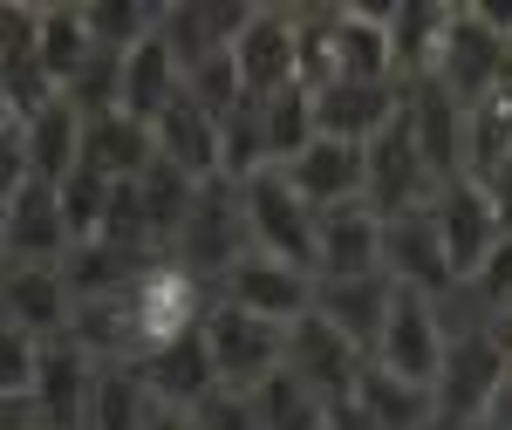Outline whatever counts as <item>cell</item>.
I'll list each match as a JSON object with an SVG mask.
<instances>
[{"instance_id":"6","label":"cell","mask_w":512,"mask_h":430,"mask_svg":"<svg viewBox=\"0 0 512 430\" xmlns=\"http://www.w3.org/2000/svg\"><path fill=\"white\" fill-rule=\"evenodd\" d=\"M465 110H472L485 89H499L512 76V41L478 14V7H451V28H444V48H437V69H431Z\"/></svg>"},{"instance_id":"45","label":"cell","mask_w":512,"mask_h":430,"mask_svg":"<svg viewBox=\"0 0 512 430\" xmlns=\"http://www.w3.org/2000/svg\"><path fill=\"white\" fill-rule=\"evenodd\" d=\"M0 205H7V198H0Z\"/></svg>"},{"instance_id":"1","label":"cell","mask_w":512,"mask_h":430,"mask_svg":"<svg viewBox=\"0 0 512 430\" xmlns=\"http://www.w3.org/2000/svg\"><path fill=\"white\" fill-rule=\"evenodd\" d=\"M239 219H246V253H267V260H287V267L315 274V212L274 164L239 185Z\"/></svg>"},{"instance_id":"42","label":"cell","mask_w":512,"mask_h":430,"mask_svg":"<svg viewBox=\"0 0 512 430\" xmlns=\"http://www.w3.org/2000/svg\"><path fill=\"white\" fill-rule=\"evenodd\" d=\"M144 430H192V417H185V410H164V403H158V410H151V424H144Z\"/></svg>"},{"instance_id":"15","label":"cell","mask_w":512,"mask_h":430,"mask_svg":"<svg viewBox=\"0 0 512 430\" xmlns=\"http://www.w3.org/2000/svg\"><path fill=\"white\" fill-rule=\"evenodd\" d=\"M280 178L308 198V212H335V205H355V198L369 192V151L342 144V137H315Z\"/></svg>"},{"instance_id":"10","label":"cell","mask_w":512,"mask_h":430,"mask_svg":"<svg viewBox=\"0 0 512 430\" xmlns=\"http://www.w3.org/2000/svg\"><path fill=\"white\" fill-rule=\"evenodd\" d=\"M403 123H410V137H417V157H424L431 185L465 178V103L437 76L403 82Z\"/></svg>"},{"instance_id":"11","label":"cell","mask_w":512,"mask_h":430,"mask_svg":"<svg viewBox=\"0 0 512 430\" xmlns=\"http://www.w3.org/2000/svg\"><path fill=\"white\" fill-rule=\"evenodd\" d=\"M431 219H437V239H444V260H451V280H472L478 260L506 239L492 198L478 192V178H451L431 192Z\"/></svg>"},{"instance_id":"25","label":"cell","mask_w":512,"mask_h":430,"mask_svg":"<svg viewBox=\"0 0 512 430\" xmlns=\"http://www.w3.org/2000/svg\"><path fill=\"white\" fill-rule=\"evenodd\" d=\"M178 89H185V69L171 62V48H164L158 28L137 41V48H123V96H117L123 117L158 123V117H164V103H171Z\"/></svg>"},{"instance_id":"36","label":"cell","mask_w":512,"mask_h":430,"mask_svg":"<svg viewBox=\"0 0 512 430\" xmlns=\"http://www.w3.org/2000/svg\"><path fill=\"white\" fill-rule=\"evenodd\" d=\"M89 14V35H96V48H137V41L158 28V7H137V0H96V7H82Z\"/></svg>"},{"instance_id":"7","label":"cell","mask_w":512,"mask_h":430,"mask_svg":"<svg viewBox=\"0 0 512 430\" xmlns=\"http://www.w3.org/2000/svg\"><path fill=\"white\" fill-rule=\"evenodd\" d=\"M239 253H246L239 185L205 178V185H198V198H192V219H185V233L171 239V253H164V260H178V267H185V274H198V280H219Z\"/></svg>"},{"instance_id":"29","label":"cell","mask_w":512,"mask_h":430,"mask_svg":"<svg viewBox=\"0 0 512 430\" xmlns=\"http://www.w3.org/2000/svg\"><path fill=\"white\" fill-rule=\"evenodd\" d=\"M355 410L369 417L376 430H437V410H431V390H417V383H403V376H390V369H362V383H355L349 396Z\"/></svg>"},{"instance_id":"21","label":"cell","mask_w":512,"mask_h":430,"mask_svg":"<svg viewBox=\"0 0 512 430\" xmlns=\"http://www.w3.org/2000/svg\"><path fill=\"white\" fill-rule=\"evenodd\" d=\"M89 383H96V362L62 335V342H41V362H35V390H28V403H35L41 424L55 430H82V403H89Z\"/></svg>"},{"instance_id":"9","label":"cell","mask_w":512,"mask_h":430,"mask_svg":"<svg viewBox=\"0 0 512 430\" xmlns=\"http://www.w3.org/2000/svg\"><path fill=\"white\" fill-rule=\"evenodd\" d=\"M280 369L301 376V383L335 410V403H349V396H355L362 369H369V355L355 349L342 328H328L321 314H301V321L287 328V342H280Z\"/></svg>"},{"instance_id":"34","label":"cell","mask_w":512,"mask_h":430,"mask_svg":"<svg viewBox=\"0 0 512 430\" xmlns=\"http://www.w3.org/2000/svg\"><path fill=\"white\" fill-rule=\"evenodd\" d=\"M253 410H260V430H321L328 424V403H321L301 376L274 369L260 390H253Z\"/></svg>"},{"instance_id":"23","label":"cell","mask_w":512,"mask_h":430,"mask_svg":"<svg viewBox=\"0 0 512 430\" xmlns=\"http://www.w3.org/2000/svg\"><path fill=\"white\" fill-rule=\"evenodd\" d=\"M444 28H451V7H437V0H396L390 14H383V35H390V76H396V89H403V82H424V76L437 69Z\"/></svg>"},{"instance_id":"33","label":"cell","mask_w":512,"mask_h":430,"mask_svg":"<svg viewBox=\"0 0 512 430\" xmlns=\"http://www.w3.org/2000/svg\"><path fill=\"white\" fill-rule=\"evenodd\" d=\"M506 157H512V76L465 110V178H485Z\"/></svg>"},{"instance_id":"12","label":"cell","mask_w":512,"mask_h":430,"mask_svg":"<svg viewBox=\"0 0 512 430\" xmlns=\"http://www.w3.org/2000/svg\"><path fill=\"white\" fill-rule=\"evenodd\" d=\"M69 246H76V239H69V226H62L55 185L28 178L21 192L0 205V253H7V267H62Z\"/></svg>"},{"instance_id":"24","label":"cell","mask_w":512,"mask_h":430,"mask_svg":"<svg viewBox=\"0 0 512 430\" xmlns=\"http://www.w3.org/2000/svg\"><path fill=\"white\" fill-rule=\"evenodd\" d=\"M151 137H158V157H164V164H178L185 178H198V185L219 178V123L205 117L185 89L164 103V117L151 123Z\"/></svg>"},{"instance_id":"8","label":"cell","mask_w":512,"mask_h":430,"mask_svg":"<svg viewBox=\"0 0 512 430\" xmlns=\"http://www.w3.org/2000/svg\"><path fill=\"white\" fill-rule=\"evenodd\" d=\"M444 349H451V335H444V321H437V301L431 294H410V287H396L390 301V321H383V335H376V369H390L403 383H417V390H431L437 369H444Z\"/></svg>"},{"instance_id":"4","label":"cell","mask_w":512,"mask_h":430,"mask_svg":"<svg viewBox=\"0 0 512 430\" xmlns=\"http://www.w3.org/2000/svg\"><path fill=\"white\" fill-rule=\"evenodd\" d=\"M198 342H205L212 376H219L226 390H260V383L280 369V342H287V328L253 321V314L212 301V308H205V321H198Z\"/></svg>"},{"instance_id":"30","label":"cell","mask_w":512,"mask_h":430,"mask_svg":"<svg viewBox=\"0 0 512 430\" xmlns=\"http://www.w3.org/2000/svg\"><path fill=\"white\" fill-rule=\"evenodd\" d=\"M35 55H41V76L55 89H69L82 76V62L96 55L89 14L82 7H35Z\"/></svg>"},{"instance_id":"39","label":"cell","mask_w":512,"mask_h":430,"mask_svg":"<svg viewBox=\"0 0 512 430\" xmlns=\"http://www.w3.org/2000/svg\"><path fill=\"white\" fill-rule=\"evenodd\" d=\"M478 192L492 198V212H499V226H506V239H512V157H506V164H492V171L478 178Z\"/></svg>"},{"instance_id":"28","label":"cell","mask_w":512,"mask_h":430,"mask_svg":"<svg viewBox=\"0 0 512 430\" xmlns=\"http://www.w3.org/2000/svg\"><path fill=\"white\" fill-rule=\"evenodd\" d=\"M21 130H28V171H35L41 185H62L82 164V110L69 96H48Z\"/></svg>"},{"instance_id":"27","label":"cell","mask_w":512,"mask_h":430,"mask_svg":"<svg viewBox=\"0 0 512 430\" xmlns=\"http://www.w3.org/2000/svg\"><path fill=\"white\" fill-rule=\"evenodd\" d=\"M151 383L137 362H96V383L82 403V430H144L151 424Z\"/></svg>"},{"instance_id":"18","label":"cell","mask_w":512,"mask_h":430,"mask_svg":"<svg viewBox=\"0 0 512 430\" xmlns=\"http://www.w3.org/2000/svg\"><path fill=\"white\" fill-rule=\"evenodd\" d=\"M403 110V89L396 82H328L315 89V137H342V144H362L383 137Z\"/></svg>"},{"instance_id":"14","label":"cell","mask_w":512,"mask_h":430,"mask_svg":"<svg viewBox=\"0 0 512 430\" xmlns=\"http://www.w3.org/2000/svg\"><path fill=\"white\" fill-rule=\"evenodd\" d=\"M383 274H390L396 287H410V294H431V301L458 287V280H451V260H444V239H437L431 205L383 219Z\"/></svg>"},{"instance_id":"3","label":"cell","mask_w":512,"mask_h":430,"mask_svg":"<svg viewBox=\"0 0 512 430\" xmlns=\"http://www.w3.org/2000/svg\"><path fill=\"white\" fill-rule=\"evenodd\" d=\"M212 287H219L212 301L253 314V321H274V328H294L301 314H315V274L287 267V260H267V253H239Z\"/></svg>"},{"instance_id":"13","label":"cell","mask_w":512,"mask_h":430,"mask_svg":"<svg viewBox=\"0 0 512 430\" xmlns=\"http://www.w3.org/2000/svg\"><path fill=\"white\" fill-rule=\"evenodd\" d=\"M383 274V219L369 198L315 212V280H355Z\"/></svg>"},{"instance_id":"41","label":"cell","mask_w":512,"mask_h":430,"mask_svg":"<svg viewBox=\"0 0 512 430\" xmlns=\"http://www.w3.org/2000/svg\"><path fill=\"white\" fill-rule=\"evenodd\" d=\"M41 417H35V403L21 396V403H0V430H35Z\"/></svg>"},{"instance_id":"31","label":"cell","mask_w":512,"mask_h":430,"mask_svg":"<svg viewBox=\"0 0 512 430\" xmlns=\"http://www.w3.org/2000/svg\"><path fill=\"white\" fill-rule=\"evenodd\" d=\"M260 103V137H267V164L287 171L294 157L315 144V96L301 89V82H287L274 96H253Z\"/></svg>"},{"instance_id":"35","label":"cell","mask_w":512,"mask_h":430,"mask_svg":"<svg viewBox=\"0 0 512 430\" xmlns=\"http://www.w3.org/2000/svg\"><path fill=\"white\" fill-rule=\"evenodd\" d=\"M110 178H96L89 164H76L62 185H55V205H62V226H69V239H96L103 233V212H110Z\"/></svg>"},{"instance_id":"40","label":"cell","mask_w":512,"mask_h":430,"mask_svg":"<svg viewBox=\"0 0 512 430\" xmlns=\"http://www.w3.org/2000/svg\"><path fill=\"white\" fill-rule=\"evenodd\" d=\"M478 424H485V430H512V369L499 376V390H492V403H485Z\"/></svg>"},{"instance_id":"5","label":"cell","mask_w":512,"mask_h":430,"mask_svg":"<svg viewBox=\"0 0 512 430\" xmlns=\"http://www.w3.org/2000/svg\"><path fill=\"white\" fill-rule=\"evenodd\" d=\"M205 280L185 274L178 260H151L144 274H137V287H130V314H137V342H144V355L164 349V342H185V335H198V321H205ZM137 355V362H144Z\"/></svg>"},{"instance_id":"16","label":"cell","mask_w":512,"mask_h":430,"mask_svg":"<svg viewBox=\"0 0 512 430\" xmlns=\"http://www.w3.org/2000/svg\"><path fill=\"white\" fill-rule=\"evenodd\" d=\"M69 314H76V301H69L62 267H7L0 274V321L7 328H21L35 342H62Z\"/></svg>"},{"instance_id":"32","label":"cell","mask_w":512,"mask_h":430,"mask_svg":"<svg viewBox=\"0 0 512 430\" xmlns=\"http://www.w3.org/2000/svg\"><path fill=\"white\" fill-rule=\"evenodd\" d=\"M192 198H198V178H185V171H178V164H164V157L137 178V205H144L151 246L171 253V239L185 233V219H192Z\"/></svg>"},{"instance_id":"38","label":"cell","mask_w":512,"mask_h":430,"mask_svg":"<svg viewBox=\"0 0 512 430\" xmlns=\"http://www.w3.org/2000/svg\"><path fill=\"white\" fill-rule=\"evenodd\" d=\"M185 417H192V430H260L253 390H226V383H219L212 396H198Z\"/></svg>"},{"instance_id":"44","label":"cell","mask_w":512,"mask_h":430,"mask_svg":"<svg viewBox=\"0 0 512 430\" xmlns=\"http://www.w3.org/2000/svg\"><path fill=\"white\" fill-rule=\"evenodd\" d=\"M465 430H485V424H465Z\"/></svg>"},{"instance_id":"2","label":"cell","mask_w":512,"mask_h":430,"mask_svg":"<svg viewBox=\"0 0 512 430\" xmlns=\"http://www.w3.org/2000/svg\"><path fill=\"white\" fill-rule=\"evenodd\" d=\"M506 369H512V342L499 335V328L458 335V342L444 349V369H437V383H431L437 430H465V424H478Z\"/></svg>"},{"instance_id":"17","label":"cell","mask_w":512,"mask_h":430,"mask_svg":"<svg viewBox=\"0 0 512 430\" xmlns=\"http://www.w3.org/2000/svg\"><path fill=\"white\" fill-rule=\"evenodd\" d=\"M390 7H328L321 41H328V82H396L390 76V35H383Z\"/></svg>"},{"instance_id":"26","label":"cell","mask_w":512,"mask_h":430,"mask_svg":"<svg viewBox=\"0 0 512 430\" xmlns=\"http://www.w3.org/2000/svg\"><path fill=\"white\" fill-rule=\"evenodd\" d=\"M137 369H144V383H151V403H164V410H192L198 396L219 390V376H212V355H205V342H198V335L151 349L144 362H137Z\"/></svg>"},{"instance_id":"37","label":"cell","mask_w":512,"mask_h":430,"mask_svg":"<svg viewBox=\"0 0 512 430\" xmlns=\"http://www.w3.org/2000/svg\"><path fill=\"white\" fill-rule=\"evenodd\" d=\"M35 362H41V342L0 321V403H21L35 390Z\"/></svg>"},{"instance_id":"20","label":"cell","mask_w":512,"mask_h":430,"mask_svg":"<svg viewBox=\"0 0 512 430\" xmlns=\"http://www.w3.org/2000/svg\"><path fill=\"white\" fill-rule=\"evenodd\" d=\"M396 280L390 274H355V280H315V314L328 328H342L362 355H376V335L390 321Z\"/></svg>"},{"instance_id":"22","label":"cell","mask_w":512,"mask_h":430,"mask_svg":"<svg viewBox=\"0 0 512 430\" xmlns=\"http://www.w3.org/2000/svg\"><path fill=\"white\" fill-rule=\"evenodd\" d=\"M82 164L96 178H110V185H137L158 164V137H151V123L123 117V110H103V117L82 123Z\"/></svg>"},{"instance_id":"19","label":"cell","mask_w":512,"mask_h":430,"mask_svg":"<svg viewBox=\"0 0 512 430\" xmlns=\"http://www.w3.org/2000/svg\"><path fill=\"white\" fill-rule=\"evenodd\" d=\"M233 69L246 96H274L294 82V14L280 7H253L246 28L233 35Z\"/></svg>"},{"instance_id":"43","label":"cell","mask_w":512,"mask_h":430,"mask_svg":"<svg viewBox=\"0 0 512 430\" xmlns=\"http://www.w3.org/2000/svg\"><path fill=\"white\" fill-rule=\"evenodd\" d=\"M35 430H55V424H35Z\"/></svg>"}]
</instances>
